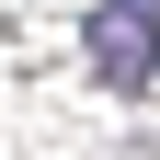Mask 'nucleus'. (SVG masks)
Wrapping results in <instances>:
<instances>
[{
    "instance_id": "2",
    "label": "nucleus",
    "mask_w": 160,
    "mask_h": 160,
    "mask_svg": "<svg viewBox=\"0 0 160 160\" xmlns=\"http://www.w3.org/2000/svg\"><path fill=\"white\" fill-rule=\"evenodd\" d=\"M114 12H137V23H160V0H114Z\"/></svg>"
},
{
    "instance_id": "1",
    "label": "nucleus",
    "mask_w": 160,
    "mask_h": 160,
    "mask_svg": "<svg viewBox=\"0 0 160 160\" xmlns=\"http://www.w3.org/2000/svg\"><path fill=\"white\" fill-rule=\"evenodd\" d=\"M92 69H103V92H149L160 80V23H137V12H92Z\"/></svg>"
}]
</instances>
